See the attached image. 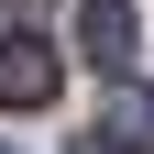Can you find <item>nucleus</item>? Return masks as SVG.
Returning a JSON list of instances; mask_svg holds the SVG:
<instances>
[{
	"label": "nucleus",
	"mask_w": 154,
	"mask_h": 154,
	"mask_svg": "<svg viewBox=\"0 0 154 154\" xmlns=\"http://www.w3.org/2000/svg\"><path fill=\"white\" fill-rule=\"evenodd\" d=\"M55 99V55H44V33H11L0 44V110H44Z\"/></svg>",
	"instance_id": "f257e3e1"
},
{
	"label": "nucleus",
	"mask_w": 154,
	"mask_h": 154,
	"mask_svg": "<svg viewBox=\"0 0 154 154\" xmlns=\"http://www.w3.org/2000/svg\"><path fill=\"white\" fill-rule=\"evenodd\" d=\"M77 55L99 77H121L132 66V0H77Z\"/></svg>",
	"instance_id": "f03ea898"
},
{
	"label": "nucleus",
	"mask_w": 154,
	"mask_h": 154,
	"mask_svg": "<svg viewBox=\"0 0 154 154\" xmlns=\"http://www.w3.org/2000/svg\"><path fill=\"white\" fill-rule=\"evenodd\" d=\"M99 132H110L121 154H154V99H143V88H110V110H99Z\"/></svg>",
	"instance_id": "7ed1b4c3"
},
{
	"label": "nucleus",
	"mask_w": 154,
	"mask_h": 154,
	"mask_svg": "<svg viewBox=\"0 0 154 154\" xmlns=\"http://www.w3.org/2000/svg\"><path fill=\"white\" fill-rule=\"evenodd\" d=\"M66 154H121V143H99V132H77V143H66Z\"/></svg>",
	"instance_id": "20e7f679"
},
{
	"label": "nucleus",
	"mask_w": 154,
	"mask_h": 154,
	"mask_svg": "<svg viewBox=\"0 0 154 154\" xmlns=\"http://www.w3.org/2000/svg\"><path fill=\"white\" fill-rule=\"evenodd\" d=\"M0 154H22V143H11V132H0Z\"/></svg>",
	"instance_id": "39448f33"
}]
</instances>
